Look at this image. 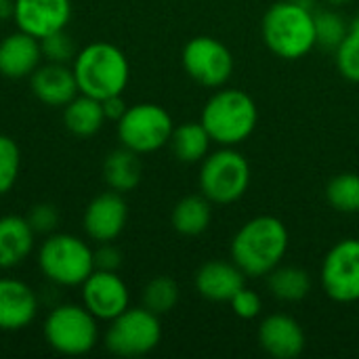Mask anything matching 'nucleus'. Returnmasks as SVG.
Returning <instances> with one entry per match:
<instances>
[{
  "label": "nucleus",
  "instance_id": "nucleus-25",
  "mask_svg": "<svg viewBox=\"0 0 359 359\" xmlns=\"http://www.w3.org/2000/svg\"><path fill=\"white\" fill-rule=\"evenodd\" d=\"M267 286L276 299L297 303L309 294L311 280L309 273L301 267H276L267 273Z\"/></svg>",
  "mask_w": 359,
  "mask_h": 359
},
{
  "label": "nucleus",
  "instance_id": "nucleus-29",
  "mask_svg": "<svg viewBox=\"0 0 359 359\" xmlns=\"http://www.w3.org/2000/svg\"><path fill=\"white\" fill-rule=\"evenodd\" d=\"M313 21H316V46L337 50V46L343 42L349 29L345 19L332 11H322L313 15Z\"/></svg>",
  "mask_w": 359,
  "mask_h": 359
},
{
  "label": "nucleus",
  "instance_id": "nucleus-5",
  "mask_svg": "<svg viewBox=\"0 0 359 359\" xmlns=\"http://www.w3.org/2000/svg\"><path fill=\"white\" fill-rule=\"evenodd\" d=\"M38 269L55 286H82L95 271L93 248L74 233H48L38 248Z\"/></svg>",
  "mask_w": 359,
  "mask_h": 359
},
{
  "label": "nucleus",
  "instance_id": "nucleus-12",
  "mask_svg": "<svg viewBox=\"0 0 359 359\" xmlns=\"http://www.w3.org/2000/svg\"><path fill=\"white\" fill-rule=\"evenodd\" d=\"M82 288V305L99 320L111 322L122 311L130 307V292L118 271H101L95 269Z\"/></svg>",
  "mask_w": 359,
  "mask_h": 359
},
{
  "label": "nucleus",
  "instance_id": "nucleus-30",
  "mask_svg": "<svg viewBox=\"0 0 359 359\" xmlns=\"http://www.w3.org/2000/svg\"><path fill=\"white\" fill-rule=\"evenodd\" d=\"M21 151L13 137L0 135V196L8 194L19 179Z\"/></svg>",
  "mask_w": 359,
  "mask_h": 359
},
{
  "label": "nucleus",
  "instance_id": "nucleus-18",
  "mask_svg": "<svg viewBox=\"0 0 359 359\" xmlns=\"http://www.w3.org/2000/svg\"><path fill=\"white\" fill-rule=\"evenodd\" d=\"M259 343L271 358L294 359L305 349V332L290 316L276 313L259 326Z\"/></svg>",
  "mask_w": 359,
  "mask_h": 359
},
{
  "label": "nucleus",
  "instance_id": "nucleus-26",
  "mask_svg": "<svg viewBox=\"0 0 359 359\" xmlns=\"http://www.w3.org/2000/svg\"><path fill=\"white\" fill-rule=\"evenodd\" d=\"M326 200L339 212L345 215L359 212V175L353 172L337 175L326 187Z\"/></svg>",
  "mask_w": 359,
  "mask_h": 359
},
{
  "label": "nucleus",
  "instance_id": "nucleus-27",
  "mask_svg": "<svg viewBox=\"0 0 359 359\" xmlns=\"http://www.w3.org/2000/svg\"><path fill=\"white\" fill-rule=\"evenodd\" d=\"M179 303V286L172 278L158 276L143 288V307L156 316L170 313Z\"/></svg>",
  "mask_w": 359,
  "mask_h": 359
},
{
  "label": "nucleus",
  "instance_id": "nucleus-35",
  "mask_svg": "<svg viewBox=\"0 0 359 359\" xmlns=\"http://www.w3.org/2000/svg\"><path fill=\"white\" fill-rule=\"evenodd\" d=\"M101 105H103V114H105V120H114V122H118L122 116H124V111L128 109V105L124 103V99H122V95H114V97H107V99H103L101 101Z\"/></svg>",
  "mask_w": 359,
  "mask_h": 359
},
{
  "label": "nucleus",
  "instance_id": "nucleus-36",
  "mask_svg": "<svg viewBox=\"0 0 359 359\" xmlns=\"http://www.w3.org/2000/svg\"><path fill=\"white\" fill-rule=\"evenodd\" d=\"M13 8H15V0H0V21L11 19Z\"/></svg>",
  "mask_w": 359,
  "mask_h": 359
},
{
  "label": "nucleus",
  "instance_id": "nucleus-21",
  "mask_svg": "<svg viewBox=\"0 0 359 359\" xmlns=\"http://www.w3.org/2000/svg\"><path fill=\"white\" fill-rule=\"evenodd\" d=\"M63 124L78 139H88V137L97 135L105 124V114H103L101 101L78 93L63 107Z\"/></svg>",
  "mask_w": 359,
  "mask_h": 359
},
{
  "label": "nucleus",
  "instance_id": "nucleus-4",
  "mask_svg": "<svg viewBox=\"0 0 359 359\" xmlns=\"http://www.w3.org/2000/svg\"><path fill=\"white\" fill-rule=\"evenodd\" d=\"M200 122L215 143L233 147L252 135L259 122V109L248 93L225 88L206 101Z\"/></svg>",
  "mask_w": 359,
  "mask_h": 359
},
{
  "label": "nucleus",
  "instance_id": "nucleus-24",
  "mask_svg": "<svg viewBox=\"0 0 359 359\" xmlns=\"http://www.w3.org/2000/svg\"><path fill=\"white\" fill-rule=\"evenodd\" d=\"M212 219L210 200L202 196H185L172 208V227L181 236H200L208 229Z\"/></svg>",
  "mask_w": 359,
  "mask_h": 359
},
{
  "label": "nucleus",
  "instance_id": "nucleus-33",
  "mask_svg": "<svg viewBox=\"0 0 359 359\" xmlns=\"http://www.w3.org/2000/svg\"><path fill=\"white\" fill-rule=\"evenodd\" d=\"M231 303V309H233V313L238 316V318H242V320H252V318H257L259 313H261V299H259V294L257 292H252V290H248L246 286L240 290V292H236V297L229 301Z\"/></svg>",
  "mask_w": 359,
  "mask_h": 359
},
{
  "label": "nucleus",
  "instance_id": "nucleus-34",
  "mask_svg": "<svg viewBox=\"0 0 359 359\" xmlns=\"http://www.w3.org/2000/svg\"><path fill=\"white\" fill-rule=\"evenodd\" d=\"M93 257H95V269L101 271H118L122 265V252L111 242H101L93 250Z\"/></svg>",
  "mask_w": 359,
  "mask_h": 359
},
{
  "label": "nucleus",
  "instance_id": "nucleus-16",
  "mask_svg": "<svg viewBox=\"0 0 359 359\" xmlns=\"http://www.w3.org/2000/svg\"><path fill=\"white\" fill-rule=\"evenodd\" d=\"M29 88L40 103L61 109L80 93L72 65L50 61L38 65V69L29 76Z\"/></svg>",
  "mask_w": 359,
  "mask_h": 359
},
{
  "label": "nucleus",
  "instance_id": "nucleus-17",
  "mask_svg": "<svg viewBox=\"0 0 359 359\" xmlns=\"http://www.w3.org/2000/svg\"><path fill=\"white\" fill-rule=\"evenodd\" d=\"M42 61L40 40L21 29L0 40V76L8 80L29 78Z\"/></svg>",
  "mask_w": 359,
  "mask_h": 359
},
{
  "label": "nucleus",
  "instance_id": "nucleus-19",
  "mask_svg": "<svg viewBox=\"0 0 359 359\" xmlns=\"http://www.w3.org/2000/svg\"><path fill=\"white\" fill-rule=\"evenodd\" d=\"M246 284V273L236 263L225 261H208L196 273V288L200 297L215 303H229L236 292H240Z\"/></svg>",
  "mask_w": 359,
  "mask_h": 359
},
{
  "label": "nucleus",
  "instance_id": "nucleus-2",
  "mask_svg": "<svg viewBox=\"0 0 359 359\" xmlns=\"http://www.w3.org/2000/svg\"><path fill=\"white\" fill-rule=\"evenodd\" d=\"M72 69L78 90L99 101L122 95L130 78L126 55L116 44L101 40L80 48L72 61Z\"/></svg>",
  "mask_w": 359,
  "mask_h": 359
},
{
  "label": "nucleus",
  "instance_id": "nucleus-13",
  "mask_svg": "<svg viewBox=\"0 0 359 359\" xmlns=\"http://www.w3.org/2000/svg\"><path fill=\"white\" fill-rule=\"evenodd\" d=\"M128 221V204L120 191H103L95 196L88 206L84 208L82 227L88 240L101 244V242H114L120 238Z\"/></svg>",
  "mask_w": 359,
  "mask_h": 359
},
{
  "label": "nucleus",
  "instance_id": "nucleus-15",
  "mask_svg": "<svg viewBox=\"0 0 359 359\" xmlns=\"http://www.w3.org/2000/svg\"><path fill=\"white\" fill-rule=\"evenodd\" d=\"M40 309L34 288L17 278H0V332L27 328Z\"/></svg>",
  "mask_w": 359,
  "mask_h": 359
},
{
  "label": "nucleus",
  "instance_id": "nucleus-6",
  "mask_svg": "<svg viewBox=\"0 0 359 359\" xmlns=\"http://www.w3.org/2000/svg\"><path fill=\"white\" fill-rule=\"evenodd\" d=\"M42 334L46 345L59 355H86L99 343V320L84 305L63 303L50 309Z\"/></svg>",
  "mask_w": 359,
  "mask_h": 359
},
{
  "label": "nucleus",
  "instance_id": "nucleus-7",
  "mask_svg": "<svg viewBox=\"0 0 359 359\" xmlns=\"http://www.w3.org/2000/svg\"><path fill=\"white\" fill-rule=\"evenodd\" d=\"M160 339V316L145 307H128L109 322L103 343L105 349L118 358H141L151 353Z\"/></svg>",
  "mask_w": 359,
  "mask_h": 359
},
{
  "label": "nucleus",
  "instance_id": "nucleus-32",
  "mask_svg": "<svg viewBox=\"0 0 359 359\" xmlns=\"http://www.w3.org/2000/svg\"><path fill=\"white\" fill-rule=\"evenodd\" d=\"M27 223L32 225L34 233H40V236H48V233H55L57 227H59V210L57 206L48 204V202H40V204H34L27 215H25Z\"/></svg>",
  "mask_w": 359,
  "mask_h": 359
},
{
  "label": "nucleus",
  "instance_id": "nucleus-31",
  "mask_svg": "<svg viewBox=\"0 0 359 359\" xmlns=\"http://www.w3.org/2000/svg\"><path fill=\"white\" fill-rule=\"evenodd\" d=\"M40 48H42V59H46L50 63H69L72 65V61L78 53L72 36L65 29L44 36L40 40Z\"/></svg>",
  "mask_w": 359,
  "mask_h": 359
},
{
  "label": "nucleus",
  "instance_id": "nucleus-10",
  "mask_svg": "<svg viewBox=\"0 0 359 359\" xmlns=\"http://www.w3.org/2000/svg\"><path fill=\"white\" fill-rule=\"evenodd\" d=\"M181 61L187 76L208 88L223 86L233 72V57L229 48L210 36L191 38L183 48Z\"/></svg>",
  "mask_w": 359,
  "mask_h": 359
},
{
  "label": "nucleus",
  "instance_id": "nucleus-14",
  "mask_svg": "<svg viewBox=\"0 0 359 359\" xmlns=\"http://www.w3.org/2000/svg\"><path fill=\"white\" fill-rule=\"evenodd\" d=\"M13 19L17 29L42 40L65 29L72 19V0H15Z\"/></svg>",
  "mask_w": 359,
  "mask_h": 359
},
{
  "label": "nucleus",
  "instance_id": "nucleus-37",
  "mask_svg": "<svg viewBox=\"0 0 359 359\" xmlns=\"http://www.w3.org/2000/svg\"><path fill=\"white\" fill-rule=\"evenodd\" d=\"M326 2H330V4H345V2H351V0H326Z\"/></svg>",
  "mask_w": 359,
  "mask_h": 359
},
{
  "label": "nucleus",
  "instance_id": "nucleus-3",
  "mask_svg": "<svg viewBox=\"0 0 359 359\" xmlns=\"http://www.w3.org/2000/svg\"><path fill=\"white\" fill-rule=\"evenodd\" d=\"M263 40L282 59H301L316 46V21L309 6L282 0L263 17Z\"/></svg>",
  "mask_w": 359,
  "mask_h": 359
},
{
  "label": "nucleus",
  "instance_id": "nucleus-11",
  "mask_svg": "<svg viewBox=\"0 0 359 359\" xmlns=\"http://www.w3.org/2000/svg\"><path fill=\"white\" fill-rule=\"evenodd\" d=\"M322 286L332 301H359V240H343L330 248L322 265Z\"/></svg>",
  "mask_w": 359,
  "mask_h": 359
},
{
  "label": "nucleus",
  "instance_id": "nucleus-28",
  "mask_svg": "<svg viewBox=\"0 0 359 359\" xmlns=\"http://www.w3.org/2000/svg\"><path fill=\"white\" fill-rule=\"evenodd\" d=\"M337 55V67L343 74V78L359 82V17L347 29V36L334 50Z\"/></svg>",
  "mask_w": 359,
  "mask_h": 359
},
{
  "label": "nucleus",
  "instance_id": "nucleus-20",
  "mask_svg": "<svg viewBox=\"0 0 359 359\" xmlns=\"http://www.w3.org/2000/svg\"><path fill=\"white\" fill-rule=\"evenodd\" d=\"M34 246L36 233L25 217H0V269H13L21 265L34 252Z\"/></svg>",
  "mask_w": 359,
  "mask_h": 359
},
{
  "label": "nucleus",
  "instance_id": "nucleus-22",
  "mask_svg": "<svg viewBox=\"0 0 359 359\" xmlns=\"http://www.w3.org/2000/svg\"><path fill=\"white\" fill-rule=\"evenodd\" d=\"M141 177H143V164L139 160V154L126 147L107 154L103 162V179L109 189L120 194L133 191L141 183Z\"/></svg>",
  "mask_w": 359,
  "mask_h": 359
},
{
  "label": "nucleus",
  "instance_id": "nucleus-9",
  "mask_svg": "<svg viewBox=\"0 0 359 359\" xmlns=\"http://www.w3.org/2000/svg\"><path fill=\"white\" fill-rule=\"evenodd\" d=\"M172 118L158 103H137L118 120V139L122 147L135 154H151L168 145L172 135Z\"/></svg>",
  "mask_w": 359,
  "mask_h": 359
},
{
  "label": "nucleus",
  "instance_id": "nucleus-23",
  "mask_svg": "<svg viewBox=\"0 0 359 359\" xmlns=\"http://www.w3.org/2000/svg\"><path fill=\"white\" fill-rule=\"evenodd\" d=\"M210 141L212 139L202 122H185V124L172 128L168 145L179 162L196 164L206 158Z\"/></svg>",
  "mask_w": 359,
  "mask_h": 359
},
{
  "label": "nucleus",
  "instance_id": "nucleus-8",
  "mask_svg": "<svg viewBox=\"0 0 359 359\" xmlns=\"http://www.w3.org/2000/svg\"><path fill=\"white\" fill-rule=\"evenodd\" d=\"M250 183V166L246 158L231 149H219L202 160L200 191L215 204H231L240 200Z\"/></svg>",
  "mask_w": 359,
  "mask_h": 359
},
{
  "label": "nucleus",
  "instance_id": "nucleus-1",
  "mask_svg": "<svg viewBox=\"0 0 359 359\" xmlns=\"http://www.w3.org/2000/svg\"><path fill=\"white\" fill-rule=\"evenodd\" d=\"M288 250V229L276 217H255L231 240V259L248 276L273 271Z\"/></svg>",
  "mask_w": 359,
  "mask_h": 359
}]
</instances>
